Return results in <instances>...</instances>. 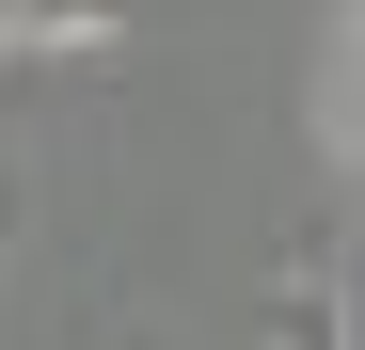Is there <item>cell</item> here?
<instances>
[{
	"mask_svg": "<svg viewBox=\"0 0 365 350\" xmlns=\"http://www.w3.org/2000/svg\"><path fill=\"white\" fill-rule=\"evenodd\" d=\"M270 350H365L349 286H334V271H286V286H270Z\"/></svg>",
	"mask_w": 365,
	"mask_h": 350,
	"instance_id": "6da1fadb",
	"label": "cell"
},
{
	"mask_svg": "<svg viewBox=\"0 0 365 350\" xmlns=\"http://www.w3.org/2000/svg\"><path fill=\"white\" fill-rule=\"evenodd\" d=\"M128 32H143V0H32V16H16L32 64H64V48H128Z\"/></svg>",
	"mask_w": 365,
	"mask_h": 350,
	"instance_id": "7a4b0ae2",
	"label": "cell"
},
{
	"mask_svg": "<svg viewBox=\"0 0 365 350\" xmlns=\"http://www.w3.org/2000/svg\"><path fill=\"white\" fill-rule=\"evenodd\" d=\"M0 255H16V175H0Z\"/></svg>",
	"mask_w": 365,
	"mask_h": 350,
	"instance_id": "3957f363",
	"label": "cell"
},
{
	"mask_svg": "<svg viewBox=\"0 0 365 350\" xmlns=\"http://www.w3.org/2000/svg\"><path fill=\"white\" fill-rule=\"evenodd\" d=\"M16 16H32V0H0V48H16Z\"/></svg>",
	"mask_w": 365,
	"mask_h": 350,
	"instance_id": "277c9868",
	"label": "cell"
}]
</instances>
